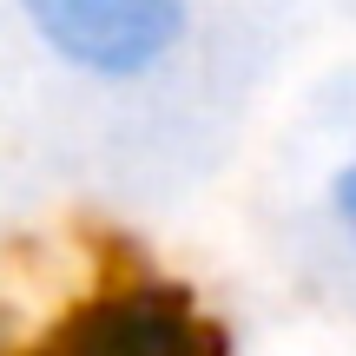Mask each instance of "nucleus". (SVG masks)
Segmentation results:
<instances>
[{"mask_svg": "<svg viewBox=\"0 0 356 356\" xmlns=\"http://www.w3.org/2000/svg\"><path fill=\"white\" fill-rule=\"evenodd\" d=\"M33 33L92 79H139L185 40V0H20Z\"/></svg>", "mask_w": 356, "mask_h": 356, "instance_id": "nucleus-2", "label": "nucleus"}, {"mask_svg": "<svg viewBox=\"0 0 356 356\" xmlns=\"http://www.w3.org/2000/svg\"><path fill=\"white\" fill-rule=\"evenodd\" d=\"M337 218H343V231L356 238V159L343 165V178H337Z\"/></svg>", "mask_w": 356, "mask_h": 356, "instance_id": "nucleus-3", "label": "nucleus"}, {"mask_svg": "<svg viewBox=\"0 0 356 356\" xmlns=\"http://www.w3.org/2000/svg\"><path fill=\"white\" fill-rule=\"evenodd\" d=\"M26 356H231V337L185 284L119 277L79 297Z\"/></svg>", "mask_w": 356, "mask_h": 356, "instance_id": "nucleus-1", "label": "nucleus"}]
</instances>
